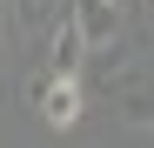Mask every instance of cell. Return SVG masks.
Instances as JSON below:
<instances>
[{"label": "cell", "instance_id": "cell-2", "mask_svg": "<svg viewBox=\"0 0 154 148\" xmlns=\"http://www.w3.org/2000/svg\"><path fill=\"white\" fill-rule=\"evenodd\" d=\"M74 20H81V40L87 47H114V34H121V0H74Z\"/></svg>", "mask_w": 154, "mask_h": 148}, {"label": "cell", "instance_id": "cell-4", "mask_svg": "<svg viewBox=\"0 0 154 148\" xmlns=\"http://www.w3.org/2000/svg\"><path fill=\"white\" fill-rule=\"evenodd\" d=\"M121 101H127V121L147 128V121H154V81H147V74H127V81H121Z\"/></svg>", "mask_w": 154, "mask_h": 148}, {"label": "cell", "instance_id": "cell-1", "mask_svg": "<svg viewBox=\"0 0 154 148\" xmlns=\"http://www.w3.org/2000/svg\"><path fill=\"white\" fill-rule=\"evenodd\" d=\"M34 101H40V121L47 128H74V121H81V74H47V81L34 88Z\"/></svg>", "mask_w": 154, "mask_h": 148}, {"label": "cell", "instance_id": "cell-3", "mask_svg": "<svg viewBox=\"0 0 154 148\" xmlns=\"http://www.w3.org/2000/svg\"><path fill=\"white\" fill-rule=\"evenodd\" d=\"M47 61H54V74H81V61H87V40H81V20H74V14H60V20H54Z\"/></svg>", "mask_w": 154, "mask_h": 148}, {"label": "cell", "instance_id": "cell-5", "mask_svg": "<svg viewBox=\"0 0 154 148\" xmlns=\"http://www.w3.org/2000/svg\"><path fill=\"white\" fill-rule=\"evenodd\" d=\"M0 20H7V0H0Z\"/></svg>", "mask_w": 154, "mask_h": 148}]
</instances>
